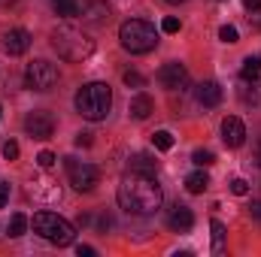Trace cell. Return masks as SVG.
Returning <instances> with one entry per match:
<instances>
[{"label":"cell","mask_w":261,"mask_h":257,"mask_svg":"<svg viewBox=\"0 0 261 257\" xmlns=\"http://www.w3.org/2000/svg\"><path fill=\"white\" fill-rule=\"evenodd\" d=\"M167 3H182V0H167Z\"/></svg>","instance_id":"37"},{"label":"cell","mask_w":261,"mask_h":257,"mask_svg":"<svg viewBox=\"0 0 261 257\" xmlns=\"http://www.w3.org/2000/svg\"><path fill=\"white\" fill-rule=\"evenodd\" d=\"M255 164H258V167H261V142H258V145H255Z\"/></svg>","instance_id":"36"},{"label":"cell","mask_w":261,"mask_h":257,"mask_svg":"<svg viewBox=\"0 0 261 257\" xmlns=\"http://www.w3.org/2000/svg\"><path fill=\"white\" fill-rule=\"evenodd\" d=\"M240 76H243V79H255V76H261V58H258V55H249V58L243 61Z\"/></svg>","instance_id":"18"},{"label":"cell","mask_w":261,"mask_h":257,"mask_svg":"<svg viewBox=\"0 0 261 257\" xmlns=\"http://www.w3.org/2000/svg\"><path fill=\"white\" fill-rule=\"evenodd\" d=\"M237 97L246 103V106H261V79H243L240 88H237Z\"/></svg>","instance_id":"14"},{"label":"cell","mask_w":261,"mask_h":257,"mask_svg":"<svg viewBox=\"0 0 261 257\" xmlns=\"http://www.w3.org/2000/svg\"><path fill=\"white\" fill-rule=\"evenodd\" d=\"M113 109V91L107 82H88L76 91V112L88 121H103Z\"/></svg>","instance_id":"2"},{"label":"cell","mask_w":261,"mask_h":257,"mask_svg":"<svg viewBox=\"0 0 261 257\" xmlns=\"http://www.w3.org/2000/svg\"><path fill=\"white\" fill-rule=\"evenodd\" d=\"M161 200H164L161 185L149 173H134L130 170L119 185V206L128 215H152L161 206Z\"/></svg>","instance_id":"1"},{"label":"cell","mask_w":261,"mask_h":257,"mask_svg":"<svg viewBox=\"0 0 261 257\" xmlns=\"http://www.w3.org/2000/svg\"><path fill=\"white\" fill-rule=\"evenodd\" d=\"M249 215H252V218H258V221H261V200H255V203L249 206Z\"/></svg>","instance_id":"32"},{"label":"cell","mask_w":261,"mask_h":257,"mask_svg":"<svg viewBox=\"0 0 261 257\" xmlns=\"http://www.w3.org/2000/svg\"><path fill=\"white\" fill-rule=\"evenodd\" d=\"M55 160H58V157H55L52 151H40V154H37V164H40L43 170H52V167H55Z\"/></svg>","instance_id":"28"},{"label":"cell","mask_w":261,"mask_h":257,"mask_svg":"<svg viewBox=\"0 0 261 257\" xmlns=\"http://www.w3.org/2000/svg\"><path fill=\"white\" fill-rule=\"evenodd\" d=\"M179 27H182V24H179V18H173V15H167V18L161 21V30H164V34H179Z\"/></svg>","instance_id":"27"},{"label":"cell","mask_w":261,"mask_h":257,"mask_svg":"<svg viewBox=\"0 0 261 257\" xmlns=\"http://www.w3.org/2000/svg\"><path fill=\"white\" fill-rule=\"evenodd\" d=\"M152 109H155V103H152L149 94H137V97L130 100V115H134L137 121H146V118L152 115Z\"/></svg>","instance_id":"15"},{"label":"cell","mask_w":261,"mask_h":257,"mask_svg":"<svg viewBox=\"0 0 261 257\" xmlns=\"http://www.w3.org/2000/svg\"><path fill=\"white\" fill-rule=\"evenodd\" d=\"M31 227H34L37 236H43L52 245H70L73 236H76L73 233V224L64 221L61 215H55V212H37L34 221H31Z\"/></svg>","instance_id":"5"},{"label":"cell","mask_w":261,"mask_h":257,"mask_svg":"<svg viewBox=\"0 0 261 257\" xmlns=\"http://www.w3.org/2000/svg\"><path fill=\"white\" fill-rule=\"evenodd\" d=\"M122 79H125V85H128V88H143V85H146L143 73H137V70H125V76H122Z\"/></svg>","instance_id":"25"},{"label":"cell","mask_w":261,"mask_h":257,"mask_svg":"<svg viewBox=\"0 0 261 257\" xmlns=\"http://www.w3.org/2000/svg\"><path fill=\"white\" fill-rule=\"evenodd\" d=\"M24 130H28V136H34V139H49V136L55 133V118H52L49 112H43V109L28 112V115H24Z\"/></svg>","instance_id":"9"},{"label":"cell","mask_w":261,"mask_h":257,"mask_svg":"<svg viewBox=\"0 0 261 257\" xmlns=\"http://www.w3.org/2000/svg\"><path fill=\"white\" fill-rule=\"evenodd\" d=\"M231 194L246 197V194H249V182H246V179H234V182H231Z\"/></svg>","instance_id":"29"},{"label":"cell","mask_w":261,"mask_h":257,"mask_svg":"<svg viewBox=\"0 0 261 257\" xmlns=\"http://www.w3.org/2000/svg\"><path fill=\"white\" fill-rule=\"evenodd\" d=\"M52 6L61 18H76L79 15V0H52Z\"/></svg>","instance_id":"17"},{"label":"cell","mask_w":261,"mask_h":257,"mask_svg":"<svg viewBox=\"0 0 261 257\" xmlns=\"http://www.w3.org/2000/svg\"><path fill=\"white\" fill-rule=\"evenodd\" d=\"M130 170H134V173H152V170H155V160H152L149 154H134V157H130Z\"/></svg>","instance_id":"20"},{"label":"cell","mask_w":261,"mask_h":257,"mask_svg":"<svg viewBox=\"0 0 261 257\" xmlns=\"http://www.w3.org/2000/svg\"><path fill=\"white\" fill-rule=\"evenodd\" d=\"M222 139H225L228 148H240V145L246 142V124H243L237 115H228V118L222 121Z\"/></svg>","instance_id":"10"},{"label":"cell","mask_w":261,"mask_h":257,"mask_svg":"<svg viewBox=\"0 0 261 257\" xmlns=\"http://www.w3.org/2000/svg\"><path fill=\"white\" fill-rule=\"evenodd\" d=\"M243 6H246L249 12H255V9H258V6H261V0H243Z\"/></svg>","instance_id":"34"},{"label":"cell","mask_w":261,"mask_h":257,"mask_svg":"<svg viewBox=\"0 0 261 257\" xmlns=\"http://www.w3.org/2000/svg\"><path fill=\"white\" fill-rule=\"evenodd\" d=\"M192 160H195L197 167H210V164L216 160V154H213L210 148H197L195 154H192Z\"/></svg>","instance_id":"24"},{"label":"cell","mask_w":261,"mask_h":257,"mask_svg":"<svg viewBox=\"0 0 261 257\" xmlns=\"http://www.w3.org/2000/svg\"><path fill=\"white\" fill-rule=\"evenodd\" d=\"M67 176H70V185L82 194L94 191V185L100 182L97 167H91V164H85V160H76V157H67Z\"/></svg>","instance_id":"7"},{"label":"cell","mask_w":261,"mask_h":257,"mask_svg":"<svg viewBox=\"0 0 261 257\" xmlns=\"http://www.w3.org/2000/svg\"><path fill=\"white\" fill-rule=\"evenodd\" d=\"M76 145H91V133H76Z\"/></svg>","instance_id":"31"},{"label":"cell","mask_w":261,"mask_h":257,"mask_svg":"<svg viewBox=\"0 0 261 257\" xmlns=\"http://www.w3.org/2000/svg\"><path fill=\"white\" fill-rule=\"evenodd\" d=\"M219 40H222V43H228V46H234V43L240 40V34H237V27H234V24H225V27H219Z\"/></svg>","instance_id":"23"},{"label":"cell","mask_w":261,"mask_h":257,"mask_svg":"<svg viewBox=\"0 0 261 257\" xmlns=\"http://www.w3.org/2000/svg\"><path fill=\"white\" fill-rule=\"evenodd\" d=\"M252 15H255V27H258V30H261V6H258V9H255V12H252Z\"/></svg>","instance_id":"35"},{"label":"cell","mask_w":261,"mask_h":257,"mask_svg":"<svg viewBox=\"0 0 261 257\" xmlns=\"http://www.w3.org/2000/svg\"><path fill=\"white\" fill-rule=\"evenodd\" d=\"M158 82L167 91H182V88H189V70L179 61H170V64H164L158 70Z\"/></svg>","instance_id":"8"},{"label":"cell","mask_w":261,"mask_h":257,"mask_svg":"<svg viewBox=\"0 0 261 257\" xmlns=\"http://www.w3.org/2000/svg\"><path fill=\"white\" fill-rule=\"evenodd\" d=\"M195 97H197V103H200L203 109H216V106L222 103L225 94H222V85L210 79V82H200V85L195 88Z\"/></svg>","instance_id":"12"},{"label":"cell","mask_w":261,"mask_h":257,"mask_svg":"<svg viewBox=\"0 0 261 257\" xmlns=\"http://www.w3.org/2000/svg\"><path fill=\"white\" fill-rule=\"evenodd\" d=\"M167 224H170V230H176V233H189V230L195 227V212H192L189 206L176 203V206L167 212Z\"/></svg>","instance_id":"11"},{"label":"cell","mask_w":261,"mask_h":257,"mask_svg":"<svg viewBox=\"0 0 261 257\" xmlns=\"http://www.w3.org/2000/svg\"><path fill=\"white\" fill-rule=\"evenodd\" d=\"M76 254H79V257H91V254H94V248H91V245H79V248H76Z\"/></svg>","instance_id":"33"},{"label":"cell","mask_w":261,"mask_h":257,"mask_svg":"<svg viewBox=\"0 0 261 257\" xmlns=\"http://www.w3.org/2000/svg\"><path fill=\"white\" fill-rule=\"evenodd\" d=\"M52 49L64 58V61H73V64H82L94 55V40L79 30V27H70V24H61L55 34H52Z\"/></svg>","instance_id":"3"},{"label":"cell","mask_w":261,"mask_h":257,"mask_svg":"<svg viewBox=\"0 0 261 257\" xmlns=\"http://www.w3.org/2000/svg\"><path fill=\"white\" fill-rule=\"evenodd\" d=\"M55 82H58V67L49 64V61H34V64H28L24 70V85L31 88V91H52L55 88Z\"/></svg>","instance_id":"6"},{"label":"cell","mask_w":261,"mask_h":257,"mask_svg":"<svg viewBox=\"0 0 261 257\" xmlns=\"http://www.w3.org/2000/svg\"><path fill=\"white\" fill-rule=\"evenodd\" d=\"M0 151H3L6 160H15V157H18V142H15V139H6V142L0 145Z\"/></svg>","instance_id":"26"},{"label":"cell","mask_w":261,"mask_h":257,"mask_svg":"<svg viewBox=\"0 0 261 257\" xmlns=\"http://www.w3.org/2000/svg\"><path fill=\"white\" fill-rule=\"evenodd\" d=\"M152 142H155L158 151H170V148H173V133H170V130H158V133L152 136Z\"/></svg>","instance_id":"22"},{"label":"cell","mask_w":261,"mask_h":257,"mask_svg":"<svg viewBox=\"0 0 261 257\" xmlns=\"http://www.w3.org/2000/svg\"><path fill=\"white\" fill-rule=\"evenodd\" d=\"M119 43L130 55H146L158 46V30L146 21V18H128L119 27Z\"/></svg>","instance_id":"4"},{"label":"cell","mask_w":261,"mask_h":257,"mask_svg":"<svg viewBox=\"0 0 261 257\" xmlns=\"http://www.w3.org/2000/svg\"><path fill=\"white\" fill-rule=\"evenodd\" d=\"M6 200H9V182H0V209L6 206Z\"/></svg>","instance_id":"30"},{"label":"cell","mask_w":261,"mask_h":257,"mask_svg":"<svg viewBox=\"0 0 261 257\" xmlns=\"http://www.w3.org/2000/svg\"><path fill=\"white\" fill-rule=\"evenodd\" d=\"M6 230H9V236H12V239L24 236V230H28V218H24L21 212H15V215L9 218V227H6Z\"/></svg>","instance_id":"19"},{"label":"cell","mask_w":261,"mask_h":257,"mask_svg":"<svg viewBox=\"0 0 261 257\" xmlns=\"http://www.w3.org/2000/svg\"><path fill=\"white\" fill-rule=\"evenodd\" d=\"M3 49H6L9 55H24V52L31 49V34H28L24 27L6 30V34H3Z\"/></svg>","instance_id":"13"},{"label":"cell","mask_w":261,"mask_h":257,"mask_svg":"<svg viewBox=\"0 0 261 257\" xmlns=\"http://www.w3.org/2000/svg\"><path fill=\"white\" fill-rule=\"evenodd\" d=\"M210 230H213V251L219 254V251H222V242H225V224L213 218V221H210Z\"/></svg>","instance_id":"21"},{"label":"cell","mask_w":261,"mask_h":257,"mask_svg":"<svg viewBox=\"0 0 261 257\" xmlns=\"http://www.w3.org/2000/svg\"><path fill=\"white\" fill-rule=\"evenodd\" d=\"M210 188V176L203 173V170H197V173H189L186 176V191L189 194H203Z\"/></svg>","instance_id":"16"}]
</instances>
